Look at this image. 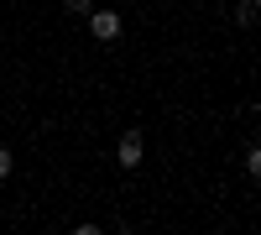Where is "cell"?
<instances>
[{
	"label": "cell",
	"instance_id": "6da1fadb",
	"mask_svg": "<svg viewBox=\"0 0 261 235\" xmlns=\"http://www.w3.org/2000/svg\"><path fill=\"white\" fill-rule=\"evenodd\" d=\"M115 157H120V167H141V157H146V136H141V131H125L120 146H115Z\"/></svg>",
	"mask_w": 261,
	"mask_h": 235
},
{
	"label": "cell",
	"instance_id": "7a4b0ae2",
	"mask_svg": "<svg viewBox=\"0 0 261 235\" xmlns=\"http://www.w3.org/2000/svg\"><path fill=\"white\" fill-rule=\"evenodd\" d=\"M89 32H94V42H115L120 37V11H89Z\"/></svg>",
	"mask_w": 261,
	"mask_h": 235
},
{
	"label": "cell",
	"instance_id": "3957f363",
	"mask_svg": "<svg viewBox=\"0 0 261 235\" xmlns=\"http://www.w3.org/2000/svg\"><path fill=\"white\" fill-rule=\"evenodd\" d=\"M256 11H261L256 0H241V6H235V21H241V27H251V21H256Z\"/></svg>",
	"mask_w": 261,
	"mask_h": 235
},
{
	"label": "cell",
	"instance_id": "277c9868",
	"mask_svg": "<svg viewBox=\"0 0 261 235\" xmlns=\"http://www.w3.org/2000/svg\"><path fill=\"white\" fill-rule=\"evenodd\" d=\"M63 11H73V16H89V11H94V0H63Z\"/></svg>",
	"mask_w": 261,
	"mask_h": 235
},
{
	"label": "cell",
	"instance_id": "5b68a950",
	"mask_svg": "<svg viewBox=\"0 0 261 235\" xmlns=\"http://www.w3.org/2000/svg\"><path fill=\"white\" fill-rule=\"evenodd\" d=\"M11 167H16V157L6 152V146H0V183H6V178H11Z\"/></svg>",
	"mask_w": 261,
	"mask_h": 235
},
{
	"label": "cell",
	"instance_id": "8992f818",
	"mask_svg": "<svg viewBox=\"0 0 261 235\" xmlns=\"http://www.w3.org/2000/svg\"><path fill=\"white\" fill-rule=\"evenodd\" d=\"M73 235H105V230H99V225H79Z\"/></svg>",
	"mask_w": 261,
	"mask_h": 235
}]
</instances>
